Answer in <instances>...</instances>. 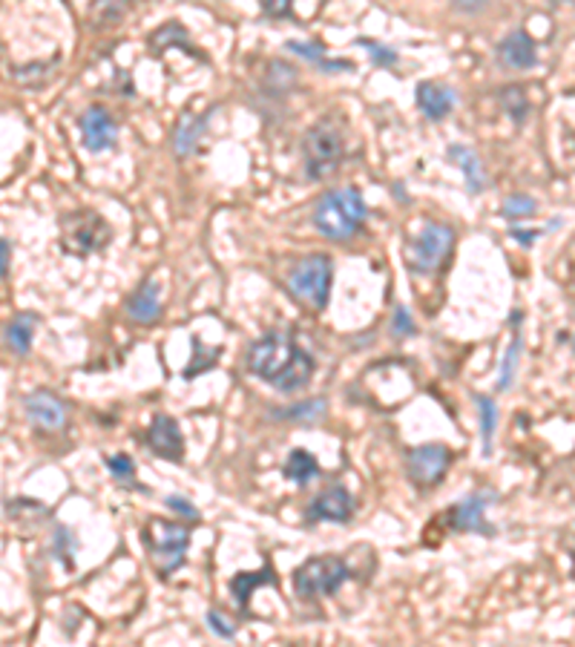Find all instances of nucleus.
<instances>
[{
  "label": "nucleus",
  "mask_w": 575,
  "mask_h": 647,
  "mask_svg": "<svg viewBox=\"0 0 575 647\" xmlns=\"http://www.w3.org/2000/svg\"><path fill=\"white\" fill-rule=\"evenodd\" d=\"M348 579H351V570L343 559L317 555V559H308L294 572V587H297V596L302 599H319V596H334Z\"/></svg>",
  "instance_id": "7"
},
{
  "label": "nucleus",
  "mask_w": 575,
  "mask_h": 647,
  "mask_svg": "<svg viewBox=\"0 0 575 647\" xmlns=\"http://www.w3.org/2000/svg\"><path fill=\"white\" fill-rule=\"evenodd\" d=\"M495 500V492H475L466 500H460L455 512H452V521L460 532H480V535H495V527L489 524L483 512H487V503Z\"/></svg>",
  "instance_id": "13"
},
{
  "label": "nucleus",
  "mask_w": 575,
  "mask_h": 647,
  "mask_svg": "<svg viewBox=\"0 0 575 647\" xmlns=\"http://www.w3.org/2000/svg\"><path fill=\"white\" fill-rule=\"evenodd\" d=\"M478 409H480V438H483V455H492V438H495V426H498V406L492 398H483L478 394L475 398Z\"/></svg>",
  "instance_id": "25"
},
{
  "label": "nucleus",
  "mask_w": 575,
  "mask_h": 647,
  "mask_svg": "<svg viewBox=\"0 0 575 647\" xmlns=\"http://www.w3.org/2000/svg\"><path fill=\"white\" fill-rule=\"evenodd\" d=\"M288 291H291L302 305L314 311H322L331 294V259L326 254H314L299 259L288 271Z\"/></svg>",
  "instance_id": "5"
},
{
  "label": "nucleus",
  "mask_w": 575,
  "mask_h": 647,
  "mask_svg": "<svg viewBox=\"0 0 575 647\" xmlns=\"http://www.w3.org/2000/svg\"><path fill=\"white\" fill-rule=\"evenodd\" d=\"M512 237H515L520 245H532V239L538 237V230H532V233H527V230H512Z\"/></svg>",
  "instance_id": "40"
},
{
  "label": "nucleus",
  "mask_w": 575,
  "mask_h": 647,
  "mask_svg": "<svg viewBox=\"0 0 575 647\" xmlns=\"http://www.w3.org/2000/svg\"><path fill=\"white\" fill-rule=\"evenodd\" d=\"M9 271V242L0 239V277H6Z\"/></svg>",
  "instance_id": "39"
},
{
  "label": "nucleus",
  "mask_w": 575,
  "mask_h": 647,
  "mask_svg": "<svg viewBox=\"0 0 575 647\" xmlns=\"http://www.w3.org/2000/svg\"><path fill=\"white\" fill-rule=\"evenodd\" d=\"M205 124H207V116L196 118V116L185 113L182 118H178L176 133H173V147H176L178 156H187V153L196 147V141H199V136H202V130H205Z\"/></svg>",
  "instance_id": "20"
},
{
  "label": "nucleus",
  "mask_w": 575,
  "mask_h": 647,
  "mask_svg": "<svg viewBox=\"0 0 575 647\" xmlns=\"http://www.w3.org/2000/svg\"><path fill=\"white\" fill-rule=\"evenodd\" d=\"M520 317L524 314H512V329H515V337H512V343L507 349V357H503V363H500V377H498V389L500 391H507L515 380V371H518V359H520Z\"/></svg>",
  "instance_id": "22"
},
{
  "label": "nucleus",
  "mask_w": 575,
  "mask_h": 647,
  "mask_svg": "<svg viewBox=\"0 0 575 647\" xmlns=\"http://www.w3.org/2000/svg\"><path fill=\"white\" fill-rule=\"evenodd\" d=\"M279 420H294V423H308V420H317L326 415V400L322 398H314V400H305L299 406H291V409H279L274 411Z\"/></svg>",
  "instance_id": "28"
},
{
  "label": "nucleus",
  "mask_w": 575,
  "mask_h": 647,
  "mask_svg": "<svg viewBox=\"0 0 575 647\" xmlns=\"http://www.w3.org/2000/svg\"><path fill=\"white\" fill-rule=\"evenodd\" d=\"M299 357V349L294 343L291 334L285 331H271L259 337L247 351V371L259 377V380L279 386V380L288 374V369L294 366V359Z\"/></svg>",
  "instance_id": "4"
},
{
  "label": "nucleus",
  "mask_w": 575,
  "mask_h": 647,
  "mask_svg": "<svg viewBox=\"0 0 575 647\" xmlns=\"http://www.w3.org/2000/svg\"><path fill=\"white\" fill-rule=\"evenodd\" d=\"M167 507H170L173 512H178V515H185L187 521H202V515L196 512L193 503H190L187 498H182V495H170V498H167Z\"/></svg>",
  "instance_id": "34"
},
{
  "label": "nucleus",
  "mask_w": 575,
  "mask_h": 647,
  "mask_svg": "<svg viewBox=\"0 0 575 647\" xmlns=\"http://www.w3.org/2000/svg\"><path fill=\"white\" fill-rule=\"evenodd\" d=\"M127 6H130V0H96L93 9H89V17H93L96 26H113L124 17Z\"/></svg>",
  "instance_id": "27"
},
{
  "label": "nucleus",
  "mask_w": 575,
  "mask_h": 647,
  "mask_svg": "<svg viewBox=\"0 0 575 647\" xmlns=\"http://www.w3.org/2000/svg\"><path fill=\"white\" fill-rule=\"evenodd\" d=\"M72 547H76V538L69 535L66 527H58V530H55V555L61 552V555H64V561L69 564V552H72Z\"/></svg>",
  "instance_id": "37"
},
{
  "label": "nucleus",
  "mask_w": 575,
  "mask_h": 647,
  "mask_svg": "<svg viewBox=\"0 0 575 647\" xmlns=\"http://www.w3.org/2000/svg\"><path fill=\"white\" fill-rule=\"evenodd\" d=\"M455 242V233L449 225H426L415 239L409 242L406 262L411 271L418 274H431L443 265Z\"/></svg>",
  "instance_id": "8"
},
{
  "label": "nucleus",
  "mask_w": 575,
  "mask_h": 647,
  "mask_svg": "<svg viewBox=\"0 0 575 647\" xmlns=\"http://www.w3.org/2000/svg\"><path fill=\"white\" fill-rule=\"evenodd\" d=\"M106 470L113 472V478L118 480V487H127V490H141L138 480H136V463L130 455H113L106 460Z\"/></svg>",
  "instance_id": "29"
},
{
  "label": "nucleus",
  "mask_w": 575,
  "mask_h": 647,
  "mask_svg": "<svg viewBox=\"0 0 575 647\" xmlns=\"http://www.w3.org/2000/svg\"><path fill=\"white\" fill-rule=\"evenodd\" d=\"M81 133H84V144L86 150L93 153H104L116 147L118 138V127L113 116L104 110V106H89V110L81 116Z\"/></svg>",
  "instance_id": "11"
},
{
  "label": "nucleus",
  "mask_w": 575,
  "mask_h": 647,
  "mask_svg": "<svg viewBox=\"0 0 575 647\" xmlns=\"http://www.w3.org/2000/svg\"><path fill=\"white\" fill-rule=\"evenodd\" d=\"M24 411L32 426L44 431H64L66 429V406L52 391H32L24 398Z\"/></svg>",
  "instance_id": "10"
},
{
  "label": "nucleus",
  "mask_w": 575,
  "mask_h": 647,
  "mask_svg": "<svg viewBox=\"0 0 575 647\" xmlns=\"http://www.w3.org/2000/svg\"><path fill=\"white\" fill-rule=\"evenodd\" d=\"M49 515V510L44 507L41 500L35 498H15V500H6V518L17 521V524H35V521H44Z\"/></svg>",
  "instance_id": "23"
},
{
  "label": "nucleus",
  "mask_w": 575,
  "mask_h": 647,
  "mask_svg": "<svg viewBox=\"0 0 575 647\" xmlns=\"http://www.w3.org/2000/svg\"><path fill=\"white\" fill-rule=\"evenodd\" d=\"M359 46L368 49V56H371V61H374L377 66H394V64H398V52L386 49L383 44H374V41H368V38H359Z\"/></svg>",
  "instance_id": "33"
},
{
  "label": "nucleus",
  "mask_w": 575,
  "mask_h": 647,
  "mask_svg": "<svg viewBox=\"0 0 575 647\" xmlns=\"http://www.w3.org/2000/svg\"><path fill=\"white\" fill-rule=\"evenodd\" d=\"M190 544V530L182 524H173L167 518H150L144 524V547H147L150 564L161 579L170 575L185 564V552Z\"/></svg>",
  "instance_id": "2"
},
{
  "label": "nucleus",
  "mask_w": 575,
  "mask_h": 647,
  "mask_svg": "<svg viewBox=\"0 0 575 647\" xmlns=\"http://www.w3.org/2000/svg\"><path fill=\"white\" fill-rule=\"evenodd\" d=\"M500 104L507 106V113L515 118V121H524L527 113H530V101L524 96V89H518V86H507L500 93Z\"/></svg>",
  "instance_id": "31"
},
{
  "label": "nucleus",
  "mask_w": 575,
  "mask_h": 647,
  "mask_svg": "<svg viewBox=\"0 0 575 647\" xmlns=\"http://www.w3.org/2000/svg\"><path fill=\"white\" fill-rule=\"evenodd\" d=\"M343 153H346L343 127H339L334 118H322L302 138L305 173H308V178H317V182L328 178L339 167Z\"/></svg>",
  "instance_id": "3"
},
{
  "label": "nucleus",
  "mask_w": 575,
  "mask_h": 647,
  "mask_svg": "<svg viewBox=\"0 0 575 647\" xmlns=\"http://www.w3.org/2000/svg\"><path fill=\"white\" fill-rule=\"evenodd\" d=\"M196 351H193V363H190V369L185 371L187 377H193V374H202V371H207V369H213V363H216V359H219L222 357V349H216V351H210L207 357L202 354L205 351V346L199 343V339H196Z\"/></svg>",
  "instance_id": "32"
},
{
  "label": "nucleus",
  "mask_w": 575,
  "mask_h": 647,
  "mask_svg": "<svg viewBox=\"0 0 575 647\" xmlns=\"http://www.w3.org/2000/svg\"><path fill=\"white\" fill-rule=\"evenodd\" d=\"M35 326H38V317L29 314V311H21L15 314L9 322H6V346L15 351V354H29V346H32V337H35Z\"/></svg>",
  "instance_id": "19"
},
{
  "label": "nucleus",
  "mask_w": 575,
  "mask_h": 647,
  "mask_svg": "<svg viewBox=\"0 0 575 647\" xmlns=\"http://www.w3.org/2000/svg\"><path fill=\"white\" fill-rule=\"evenodd\" d=\"M259 584H277V575H274L271 564L262 567L259 572H239V575H233V579H230V592H233V599H237L239 610H247L250 596H254V590Z\"/></svg>",
  "instance_id": "18"
},
{
  "label": "nucleus",
  "mask_w": 575,
  "mask_h": 647,
  "mask_svg": "<svg viewBox=\"0 0 575 647\" xmlns=\"http://www.w3.org/2000/svg\"><path fill=\"white\" fill-rule=\"evenodd\" d=\"M113 233L96 210H76L61 219V248L69 257H89L110 245Z\"/></svg>",
  "instance_id": "6"
},
{
  "label": "nucleus",
  "mask_w": 575,
  "mask_h": 647,
  "mask_svg": "<svg viewBox=\"0 0 575 647\" xmlns=\"http://www.w3.org/2000/svg\"><path fill=\"white\" fill-rule=\"evenodd\" d=\"M449 463H452V452L440 443H426V446H415L406 458V472L411 478V483L420 490L435 487V483L446 475Z\"/></svg>",
  "instance_id": "9"
},
{
  "label": "nucleus",
  "mask_w": 575,
  "mask_h": 647,
  "mask_svg": "<svg viewBox=\"0 0 575 647\" xmlns=\"http://www.w3.org/2000/svg\"><path fill=\"white\" fill-rule=\"evenodd\" d=\"M207 624H210V631L216 633V636H222V639H233V627L227 624V619L222 616V613H216V610H207Z\"/></svg>",
  "instance_id": "35"
},
{
  "label": "nucleus",
  "mask_w": 575,
  "mask_h": 647,
  "mask_svg": "<svg viewBox=\"0 0 575 647\" xmlns=\"http://www.w3.org/2000/svg\"><path fill=\"white\" fill-rule=\"evenodd\" d=\"M288 49H291L294 56H302L305 61L317 64L319 69H326V72H334V69H351L348 61H326V49H322L319 44H299V41H291V44H288Z\"/></svg>",
  "instance_id": "26"
},
{
  "label": "nucleus",
  "mask_w": 575,
  "mask_h": 647,
  "mask_svg": "<svg viewBox=\"0 0 575 647\" xmlns=\"http://www.w3.org/2000/svg\"><path fill=\"white\" fill-rule=\"evenodd\" d=\"M127 314L136 319V322H144V326H150L161 317V299H158V285L153 279H144L133 297L127 299Z\"/></svg>",
  "instance_id": "16"
},
{
  "label": "nucleus",
  "mask_w": 575,
  "mask_h": 647,
  "mask_svg": "<svg viewBox=\"0 0 575 647\" xmlns=\"http://www.w3.org/2000/svg\"><path fill=\"white\" fill-rule=\"evenodd\" d=\"M366 222V202L354 187L328 190L314 207V225L326 239L346 242Z\"/></svg>",
  "instance_id": "1"
},
{
  "label": "nucleus",
  "mask_w": 575,
  "mask_h": 647,
  "mask_svg": "<svg viewBox=\"0 0 575 647\" xmlns=\"http://www.w3.org/2000/svg\"><path fill=\"white\" fill-rule=\"evenodd\" d=\"M147 446L150 452L165 458V460H182L185 458V438H182V429L178 423L167 415H156V420L150 423L147 431Z\"/></svg>",
  "instance_id": "12"
},
{
  "label": "nucleus",
  "mask_w": 575,
  "mask_h": 647,
  "mask_svg": "<svg viewBox=\"0 0 575 647\" xmlns=\"http://www.w3.org/2000/svg\"><path fill=\"white\" fill-rule=\"evenodd\" d=\"M535 207H538V202L532 199V196H527V193H512V196H507V199H503L500 213L507 216V219H530V216L535 213Z\"/></svg>",
  "instance_id": "30"
},
{
  "label": "nucleus",
  "mask_w": 575,
  "mask_h": 647,
  "mask_svg": "<svg viewBox=\"0 0 575 647\" xmlns=\"http://www.w3.org/2000/svg\"><path fill=\"white\" fill-rule=\"evenodd\" d=\"M449 158H455V165L463 170L469 190H472V193H480V190H483V173H480L478 156H475L472 150H466V147H452V150H449Z\"/></svg>",
  "instance_id": "24"
},
{
  "label": "nucleus",
  "mask_w": 575,
  "mask_h": 647,
  "mask_svg": "<svg viewBox=\"0 0 575 647\" xmlns=\"http://www.w3.org/2000/svg\"><path fill=\"white\" fill-rule=\"evenodd\" d=\"M282 472H285L288 480H294L297 487H305V483H308L311 478L319 475V463H317V458L311 452H305V449H294V452L288 455Z\"/></svg>",
  "instance_id": "21"
},
{
  "label": "nucleus",
  "mask_w": 575,
  "mask_h": 647,
  "mask_svg": "<svg viewBox=\"0 0 575 647\" xmlns=\"http://www.w3.org/2000/svg\"><path fill=\"white\" fill-rule=\"evenodd\" d=\"M394 334H403V337H409V334H415V326H411V314L406 311V308H398L394 311Z\"/></svg>",
  "instance_id": "38"
},
{
  "label": "nucleus",
  "mask_w": 575,
  "mask_h": 647,
  "mask_svg": "<svg viewBox=\"0 0 575 647\" xmlns=\"http://www.w3.org/2000/svg\"><path fill=\"white\" fill-rule=\"evenodd\" d=\"M418 106L431 121H440L452 113L455 96H452V89H446L435 81H423V84H418Z\"/></svg>",
  "instance_id": "17"
},
{
  "label": "nucleus",
  "mask_w": 575,
  "mask_h": 647,
  "mask_svg": "<svg viewBox=\"0 0 575 647\" xmlns=\"http://www.w3.org/2000/svg\"><path fill=\"white\" fill-rule=\"evenodd\" d=\"M354 512V498L348 495L346 487H331L322 492L308 510V521H337V524H346Z\"/></svg>",
  "instance_id": "14"
},
{
  "label": "nucleus",
  "mask_w": 575,
  "mask_h": 647,
  "mask_svg": "<svg viewBox=\"0 0 575 647\" xmlns=\"http://www.w3.org/2000/svg\"><path fill=\"white\" fill-rule=\"evenodd\" d=\"M498 56L509 69H530L538 61V49L527 32H512L500 41Z\"/></svg>",
  "instance_id": "15"
},
{
  "label": "nucleus",
  "mask_w": 575,
  "mask_h": 647,
  "mask_svg": "<svg viewBox=\"0 0 575 647\" xmlns=\"http://www.w3.org/2000/svg\"><path fill=\"white\" fill-rule=\"evenodd\" d=\"M259 4L267 17H285V15H291L294 0H259Z\"/></svg>",
  "instance_id": "36"
}]
</instances>
